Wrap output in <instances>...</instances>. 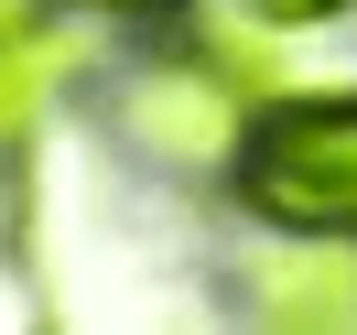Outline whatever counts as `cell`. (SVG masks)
Masks as SVG:
<instances>
[{
  "instance_id": "obj_5",
  "label": "cell",
  "mask_w": 357,
  "mask_h": 335,
  "mask_svg": "<svg viewBox=\"0 0 357 335\" xmlns=\"http://www.w3.org/2000/svg\"><path fill=\"white\" fill-rule=\"evenodd\" d=\"M238 11H249V22H335V11H357V0H238Z\"/></svg>"
},
{
  "instance_id": "obj_2",
  "label": "cell",
  "mask_w": 357,
  "mask_h": 335,
  "mask_svg": "<svg viewBox=\"0 0 357 335\" xmlns=\"http://www.w3.org/2000/svg\"><path fill=\"white\" fill-rule=\"evenodd\" d=\"M119 119H130V141L162 152V162H238V141H249V109L195 65V54H162V65L130 87Z\"/></svg>"
},
{
  "instance_id": "obj_4",
  "label": "cell",
  "mask_w": 357,
  "mask_h": 335,
  "mask_svg": "<svg viewBox=\"0 0 357 335\" xmlns=\"http://www.w3.org/2000/svg\"><path fill=\"white\" fill-rule=\"evenodd\" d=\"M66 87V33H54V0H0V141L33 130Z\"/></svg>"
},
{
  "instance_id": "obj_3",
  "label": "cell",
  "mask_w": 357,
  "mask_h": 335,
  "mask_svg": "<svg viewBox=\"0 0 357 335\" xmlns=\"http://www.w3.org/2000/svg\"><path fill=\"white\" fill-rule=\"evenodd\" d=\"M249 313L271 325H314V335H347L357 325V238H314V227H282V249L238 270Z\"/></svg>"
},
{
  "instance_id": "obj_7",
  "label": "cell",
  "mask_w": 357,
  "mask_h": 335,
  "mask_svg": "<svg viewBox=\"0 0 357 335\" xmlns=\"http://www.w3.org/2000/svg\"><path fill=\"white\" fill-rule=\"evenodd\" d=\"M54 11H98V0H54Z\"/></svg>"
},
{
  "instance_id": "obj_6",
  "label": "cell",
  "mask_w": 357,
  "mask_h": 335,
  "mask_svg": "<svg viewBox=\"0 0 357 335\" xmlns=\"http://www.w3.org/2000/svg\"><path fill=\"white\" fill-rule=\"evenodd\" d=\"M11 217H22V184H11V152H0V249H11Z\"/></svg>"
},
{
  "instance_id": "obj_1",
  "label": "cell",
  "mask_w": 357,
  "mask_h": 335,
  "mask_svg": "<svg viewBox=\"0 0 357 335\" xmlns=\"http://www.w3.org/2000/svg\"><path fill=\"white\" fill-rule=\"evenodd\" d=\"M238 205L260 227L357 238V98H271L238 141Z\"/></svg>"
}]
</instances>
